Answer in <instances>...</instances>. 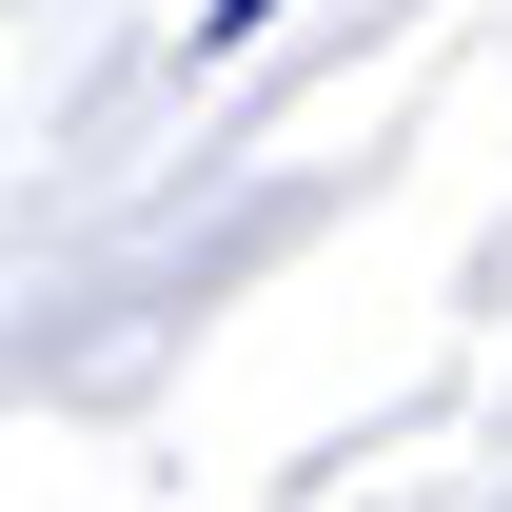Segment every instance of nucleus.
<instances>
[{"label":"nucleus","instance_id":"nucleus-1","mask_svg":"<svg viewBox=\"0 0 512 512\" xmlns=\"http://www.w3.org/2000/svg\"><path fill=\"white\" fill-rule=\"evenodd\" d=\"M256 20H276V0H197V40H217V60H237V40H256Z\"/></svg>","mask_w":512,"mask_h":512}]
</instances>
